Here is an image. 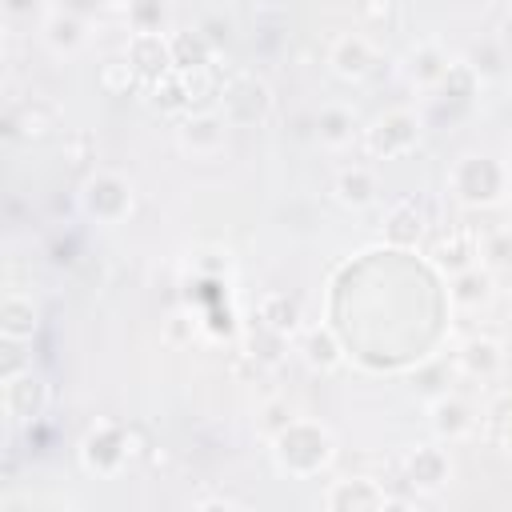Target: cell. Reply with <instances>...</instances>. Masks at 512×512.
<instances>
[{"instance_id":"cell-28","label":"cell","mask_w":512,"mask_h":512,"mask_svg":"<svg viewBox=\"0 0 512 512\" xmlns=\"http://www.w3.org/2000/svg\"><path fill=\"white\" fill-rule=\"evenodd\" d=\"M480 256H488V264H512V236L492 232L488 240H480Z\"/></svg>"},{"instance_id":"cell-24","label":"cell","mask_w":512,"mask_h":512,"mask_svg":"<svg viewBox=\"0 0 512 512\" xmlns=\"http://www.w3.org/2000/svg\"><path fill=\"white\" fill-rule=\"evenodd\" d=\"M212 60V40L200 32H172V68L176 72H192V68H208Z\"/></svg>"},{"instance_id":"cell-22","label":"cell","mask_w":512,"mask_h":512,"mask_svg":"<svg viewBox=\"0 0 512 512\" xmlns=\"http://www.w3.org/2000/svg\"><path fill=\"white\" fill-rule=\"evenodd\" d=\"M500 364H504V352H500V344H496L492 336H472V340L460 348V368H464L468 376L488 380V376L500 372Z\"/></svg>"},{"instance_id":"cell-19","label":"cell","mask_w":512,"mask_h":512,"mask_svg":"<svg viewBox=\"0 0 512 512\" xmlns=\"http://www.w3.org/2000/svg\"><path fill=\"white\" fill-rule=\"evenodd\" d=\"M432 432L440 436V440H464L468 432H472V412H468V404L464 400H456V396H440V400H432Z\"/></svg>"},{"instance_id":"cell-9","label":"cell","mask_w":512,"mask_h":512,"mask_svg":"<svg viewBox=\"0 0 512 512\" xmlns=\"http://www.w3.org/2000/svg\"><path fill=\"white\" fill-rule=\"evenodd\" d=\"M324 508L332 512H376V508H392L396 500L368 476H348V480H332L328 492L320 496Z\"/></svg>"},{"instance_id":"cell-1","label":"cell","mask_w":512,"mask_h":512,"mask_svg":"<svg viewBox=\"0 0 512 512\" xmlns=\"http://www.w3.org/2000/svg\"><path fill=\"white\" fill-rule=\"evenodd\" d=\"M272 456H276V468L288 472V476H316L332 464L336 456V444H332V432L316 420H288L280 432H272Z\"/></svg>"},{"instance_id":"cell-31","label":"cell","mask_w":512,"mask_h":512,"mask_svg":"<svg viewBox=\"0 0 512 512\" xmlns=\"http://www.w3.org/2000/svg\"><path fill=\"white\" fill-rule=\"evenodd\" d=\"M504 444H508V452H512V424H508V436H504Z\"/></svg>"},{"instance_id":"cell-7","label":"cell","mask_w":512,"mask_h":512,"mask_svg":"<svg viewBox=\"0 0 512 512\" xmlns=\"http://www.w3.org/2000/svg\"><path fill=\"white\" fill-rule=\"evenodd\" d=\"M124 60L140 72V80H160L172 72V36L160 32V28H136L128 36V48H124Z\"/></svg>"},{"instance_id":"cell-6","label":"cell","mask_w":512,"mask_h":512,"mask_svg":"<svg viewBox=\"0 0 512 512\" xmlns=\"http://www.w3.org/2000/svg\"><path fill=\"white\" fill-rule=\"evenodd\" d=\"M228 120L220 116V108H200V112H188L176 128V144L184 156H216L228 140Z\"/></svg>"},{"instance_id":"cell-23","label":"cell","mask_w":512,"mask_h":512,"mask_svg":"<svg viewBox=\"0 0 512 512\" xmlns=\"http://www.w3.org/2000/svg\"><path fill=\"white\" fill-rule=\"evenodd\" d=\"M448 68H452V60L440 52V44H416V48H412L408 72H412V80H416L420 88H440V80L448 76Z\"/></svg>"},{"instance_id":"cell-17","label":"cell","mask_w":512,"mask_h":512,"mask_svg":"<svg viewBox=\"0 0 512 512\" xmlns=\"http://www.w3.org/2000/svg\"><path fill=\"white\" fill-rule=\"evenodd\" d=\"M488 296H492V272H488V268L472 264V268L452 272V280H448V300H452L456 308H480Z\"/></svg>"},{"instance_id":"cell-26","label":"cell","mask_w":512,"mask_h":512,"mask_svg":"<svg viewBox=\"0 0 512 512\" xmlns=\"http://www.w3.org/2000/svg\"><path fill=\"white\" fill-rule=\"evenodd\" d=\"M96 80H100V88H104L108 96H128V92L140 84V72H136L128 60H108V64H100Z\"/></svg>"},{"instance_id":"cell-29","label":"cell","mask_w":512,"mask_h":512,"mask_svg":"<svg viewBox=\"0 0 512 512\" xmlns=\"http://www.w3.org/2000/svg\"><path fill=\"white\" fill-rule=\"evenodd\" d=\"M32 4H36V0H4V12L16 20V16H28V12H32Z\"/></svg>"},{"instance_id":"cell-18","label":"cell","mask_w":512,"mask_h":512,"mask_svg":"<svg viewBox=\"0 0 512 512\" xmlns=\"http://www.w3.org/2000/svg\"><path fill=\"white\" fill-rule=\"evenodd\" d=\"M256 320L280 336H292L300 328V304L288 292H264L256 304Z\"/></svg>"},{"instance_id":"cell-12","label":"cell","mask_w":512,"mask_h":512,"mask_svg":"<svg viewBox=\"0 0 512 512\" xmlns=\"http://www.w3.org/2000/svg\"><path fill=\"white\" fill-rule=\"evenodd\" d=\"M328 68L340 76V80H364L372 68H376V48L368 36L360 32H344L332 40L328 48Z\"/></svg>"},{"instance_id":"cell-27","label":"cell","mask_w":512,"mask_h":512,"mask_svg":"<svg viewBox=\"0 0 512 512\" xmlns=\"http://www.w3.org/2000/svg\"><path fill=\"white\" fill-rule=\"evenodd\" d=\"M28 344H32V340H4V336H0V380H12V376H20V372L32 368Z\"/></svg>"},{"instance_id":"cell-13","label":"cell","mask_w":512,"mask_h":512,"mask_svg":"<svg viewBox=\"0 0 512 512\" xmlns=\"http://www.w3.org/2000/svg\"><path fill=\"white\" fill-rule=\"evenodd\" d=\"M452 476V464H448V452L440 444H416L408 456H404V480L420 492H436L444 488Z\"/></svg>"},{"instance_id":"cell-20","label":"cell","mask_w":512,"mask_h":512,"mask_svg":"<svg viewBox=\"0 0 512 512\" xmlns=\"http://www.w3.org/2000/svg\"><path fill=\"white\" fill-rule=\"evenodd\" d=\"M376 176H372V168H364V164H352V168H344L340 176H336V200L344 204V208H368L372 200H376Z\"/></svg>"},{"instance_id":"cell-25","label":"cell","mask_w":512,"mask_h":512,"mask_svg":"<svg viewBox=\"0 0 512 512\" xmlns=\"http://www.w3.org/2000/svg\"><path fill=\"white\" fill-rule=\"evenodd\" d=\"M476 256H480V244H476V236H468V232H456L452 240H440V244H436V252H432L436 268H444L448 276H452V272H460V268L480 264Z\"/></svg>"},{"instance_id":"cell-30","label":"cell","mask_w":512,"mask_h":512,"mask_svg":"<svg viewBox=\"0 0 512 512\" xmlns=\"http://www.w3.org/2000/svg\"><path fill=\"white\" fill-rule=\"evenodd\" d=\"M120 8V4H128V0H68V8Z\"/></svg>"},{"instance_id":"cell-32","label":"cell","mask_w":512,"mask_h":512,"mask_svg":"<svg viewBox=\"0 0 512 512\" xmlns=\"http://www.w3.org/2000/svg\"><path fill=\"white\" fill-rule=\"evenodd\" d=\"M508 164H512V144H508Z\"/></svg>"},{"instance_id":"cell-21","label":"cell","mask_w":512,"mask_h":512,"mask_svg":"<svg viewBox=\"0 0 512 512\" xmlns=\"http://www.w3.org/2000/svg\"><path fill=\"white\" fill-rule=\"evenodd\" d=\"M316 136H320L324 148H344V144H352V136H356V116H352V108H348V104H328V108H320V116H316Z\"/></svg>"},{"instance_id":"cell-4","label":"cell","mask_w":512,"mask_h":512,"mask_svg":"<svg viewBox=\"0 0 512 512\" xmlns=\"http://www.w3.org/2000/svg\"><path fill=\"white\" fill-rule=\"evenodd\" d=\"M80 212L96 224H120L132 212V184L120 172H92L80 184Z\"/></svg>"},{"instance_id":"cell-2","label":"cell","mask_w":512,"mask_h":512,"mask_svg":"<svg viewBox=\"0 0 512 512\" xmlns=\"http://www.w3.org/2000/svg\"><path fill=\"white\" fill-rule=\"evenodd\" d=\"M452 192L472 204V208H488V204H500L504 192H508V164L488 156V152H468L452 164Z\"/></svg>"},{"instance_id":"cell-11","label":"cell","mask_w":512,"mask_h":512,"mask_svg":"<svg viewBox=\"0 0 512 512\" xmlns=\"http://www.w3.org/2000/svg\"><path fill=\"white\" fill-rule=\"evenodd\" d=\"M40 40L52 56H76L88 44V20L76 8H56L40 24Z\"/></svg>"},{"instance_id":"cell-3","label":"cell","mask_w":512,"mask_h":512,"mask_svg":"<svg viewBox=\"0 0 512 512\" xmlns=\"http://www.w3.org/2000/svg\"><path fill=\"white\" fill-rule=\"evenodd\" d=\"M216 108L232 128H256L272 112V88L252 72H240L220 88V104Z\"/></svg>"},{"instance_id":"cell-10","label":"cell","mask_w":512,"mask_h":512,"mask_svg":"<svg viewBox=\"0 0 512 512\" xmlns=\"http://www.w3.org/2000/svg\"><path fill=\"white\" fill-rule=\"evenodd\" d=\"M416 136H420L416 116L404 112V108H396V112H384V116L368 128V148H372V156L392 160V156H404V152L416 144Z\"/></svg>"},{"instance_id":"cell-5","label":"cell","mask_w":512,"mask_h":512,"mask_svg":"<svg viewBox=\"0 0 512 512\" xmlns=\"http://www.w3.org/2000/svg\"><path fill=\"white\" fill-rule=\"evenodd\" d=\"M128 456H132L128 432L112 420H96L80 440V464L96 476H116L128 464Z\"/></svg>"},{"instance_id":"cell-15","label":"cell","mask_w":512,"mask_h":512,"mask_svg":"<svg viewBox=\"0 0 512 512\" xmlns=\"http://www.w3.org/2000/svg\"><path fill=\"white\" fill-rule=\"evenodd\" d=\"M420 236H424V216H420V208H416L412 200L392 204L388 216H384V244L408 252V248L420 244Z\"/></svg>"},{"instance_id":"cell-8","label":"cell","mask_w":512,"mask_h":512,"mask_svg":"<svg viewBox=\"0 0 512 512\" xmlns=\"http://www.w3.org/2000/svg\"><path fill=\"white\" fill-rule=\"evenodd\" d=\"M44 404H48V388L32 368L12 380H0V408L8 424H32L44 412Z\"/></svg>"},{"instance_id":"cell-16","label":"cell","mask_w":512,"mask_h":512,"mask_svg":"<svg viewBox=\"0 0 512 512\" xmlns=\"http://www.w3.org/2000/svg\"><path fill=\"white\" fill-rule=\"evenodd\" d=\"M300 356H304V364L316 368V372H332V368L344 364V348H340L336 332L324 328V324H316V328H308V332L300 336Z\"/></svg>"},{"instance_id":"cell-14","label":"cell","mask_w":512,"mask_h":512,"mask_svg":"<svg viewBox=\"0 0 512 512\" xmlns=\"http://www.w3.org/2000/svg\"><path fill=\"white\" fill-rule=\"evenodd\" d=\"M40 328V308L32 304V296L24 292H4L0 300V336L4 340H32Z\"/></svg>"}]
</instances>
